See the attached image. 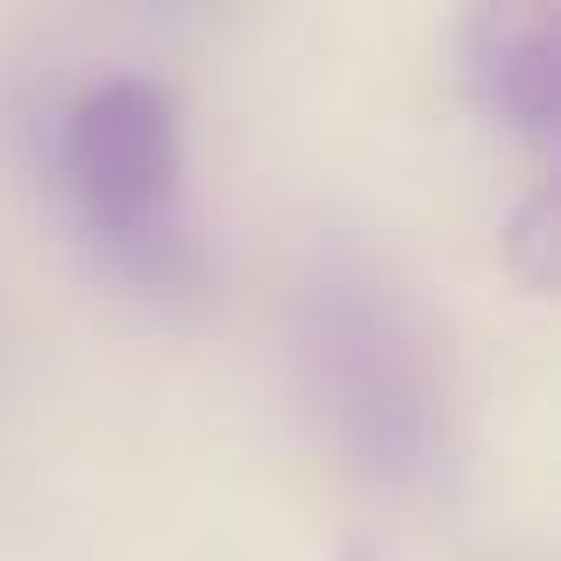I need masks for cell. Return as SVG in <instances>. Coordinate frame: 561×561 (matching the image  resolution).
<instances>
[{"mask_svg":"<svg viewBox=\"0 0 561 561\" xmlns=\"http://www.w3.org/2000/svg\"><path fill=\"white\" fill-rule=\"evenodd\" d=\"M299 356L328 434L377 483H420L448 455L440 377L391 277L356 249H328L299 291Z\"/></svg>","mask_w":561,"mask_h":561,"instance_id":"1","label":"cell"},{"mask_svg":"<svg viewBox=\"0 0 561 561\" xmlns=\"http://www.w3.org/2000/svg\"><path fill=\"white\" fill-rule=\"evenodd\" d=\"M57 185L79 228L142 291H192L206 271L185 179L179 93L150 71H100L57 107Z\"/></svg>","mask_w":561,"mask_h":561,"instance_id":"2","label":"cell"},{"mask_svg":"<svg viewBox=\"0 0 561 561\" xmlns=\"http://www.w3.org/2000/svg\"><path fill=\"white\" fill-rule=\"evenodd\" d=\"M462 65L477 100L505 128L548 142L561 122V22L548 8H483L469 22Z\"/></svg>","mask_w":561,"mask_h":561,"instance_id":"3","label":"cell"}]
</instances>
